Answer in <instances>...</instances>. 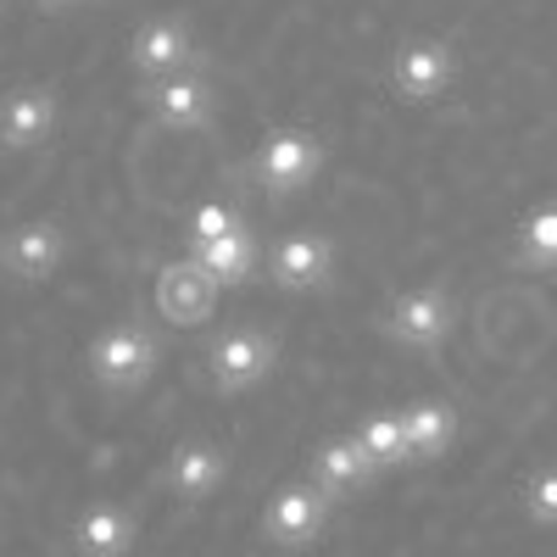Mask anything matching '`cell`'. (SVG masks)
Instances as JSON below:
<instances>
[{
    "label": "cell",
    "instance_id": "2",
    "mask_svg": "<svg viewBox=\"0 0 557 557\" xmlns=\"http://www.w3.org/2000/svg\"><path fill=\"white\" fill-rule=\"evenodd\" d=\"M323 162H330V151H323L318 134H307V128H273L262 146L251 151L246 173H251V184L268 201H290V196L312 190Z\"/></svg>",
    "mask_w": 557,
    "mask_h": 557
},
{
    "label": "cell",
    "instance_id": "8",
    "mask_svg": "<svg viewBox=\"0 0 557 557\" xmlns=\"http://www.w3.org/2000/svg\"><path fill=\"white\" fill-rule=\"evenodd\" d=\"M457 78V57L446 39H407L391 57V96L407 107H430L441 101Z\"/></svg>",
    "mask_w": 557,
    "mask_h": 557
},
{
    "label": "cell",
    "instance_id": "12",
    "mask_svg": "<svg viewBox=\"0 0 557 557\" xmlns=\"http://www.w3.org/2000/svg\"><path fill=\"white\" fill-rule=\"evenodd\" d=\"M157 312L168 323H178V330H201V323L218 312V278L184 251L178 262H168L157 273Z\"/></svg>",
    "mask_w": 557,
    "mask_h": 557
},
{
    "label": "cell",
    "instance_id": "10",
    "mask_svg": "<svg viewBox=\"0 0 557 557\" xmlns=\"http://www.w3.org/2000/svg\"><path fill=\"white\" fill-rule=\"evenodd\" d=\"M262 268H268V278H273L278 290L312 296V290H323L335 278V240L318 235V228H296V235L273 240V251H268Z\"/></svg>",
    "mask_w": 557,
    "mask_h": 557
},
{
    "label": "cell",
    "instance_id": "13",
    "mask_svg": "<svg viewBox=\"0 0 557 557\" xmlns=\"http://www.w3.org/2000/svg\"><path fill=\"white\" fill-rule=\"evenodd\" d=\"M312 480L330 491L335 502H351V496H368L380 480V462L362 451L357 435H323L312 446Z\"/></svg>",
    "mask_w": 557,
    "mask_h": 557
},
{
    "label": "cell",
    "instance_id": "11",
    "mask_svg": "<svg viewBox=\"0 0 557 557\" xmlns=\"http://www.w3.org/2000/svg\"><path fill=\"white\" fill-rule=\"evenodd\" d=\"M146 112L162 123V128H178V134H196L212 123L218 112V89L207 78V67H190V73H173V78H151L139 89Z\"/></svg>",
    "mask_w": 557,
    "mask_h": 557
},
{
    "label": "cell",
    "instance_id": "21",
    "mask_svg": "<svg viewBox=\"0 0 557 557\" xmlns=\"http://www.w3.org/2000/svg\"><path fill=\"white\" fill-rule=\"evenodd\" d=\"M524 257L557 262V207H546V212H535V218L524 223Z\"/></svg>",
    "mask_w": 557,
    "mask_h": 557
},
{
    "label": "cell",
    "instance_id": "22",
    "mask_svg": "<svg viewBox=\"0 0 557 557\" xmlns=\"http://www.w3.org/2000/svg\"><path fill=\"white\" fill-rule=\"evenodd\" d=\"M34 7H39V12H57V17H62V12H73V7H84V0H34Z\"/></svg>",
    "mask_w": 557,
    "mask_h": 557
},
{
    "label": "cell",
    "instance_id": "7",
    "mask_svg": "<svg viewBox=\"0 0 557 557\" xmlns=\"http://www.w3.org/2000/svg\"><path fill=\"white\" fill-rule=\"evenodd\" d=\"M128 67L139 78H173V73H190V67H207L201 45H196V28L184 17H151L128 34Z\"/></svg>",
    "mask_w": 557,
    "mask_h": 557
},
{
    "label": "cell",
    "instance_id": "1",
    "mask_svg": "<svg viewBox=\"0 0 557 557\" xmlns=\"http://www.w3.org/2000/svg\"><path fill=\"white\" fill-rule=\"evenodd\" d=\"M157 362H162V341H157L151 323H139V318H117V323H107V330L84 346L89 380H96L101 391H112V396L146 391L151 374H157Z\"/></svg>",
    "mask_w": 557,
    "mask_h": 557
},
{
    "label": "cell",
    "instance_id": "17",
    "mask_svg": "<svg viewBox=\"0 0 557 557\" xmlns=\"http://www.w3.org/2000/svg\"><path fill=\"white\" fill-rule=\"evenodd\" d=\"M401 430H407V446H412V462H435V457H446L451 451V441H457V412L446 407V401H412V407H401Z\"/></svg>",
    "mask_w": 557,
    "mask_h": 557
},
{
    "label": "cell",
    "instance_id": "20",
    "mask_svg": "<svg viewBox=\"0 0 557 557\" xmlns=\"http://www.w3.org/2000/svg\"><path fill=\"white\" fill-rule=\"evenodd\" d=\"M524 513L535 524H557V469H541L524 480Z\"/></svg>",
    "mask_w": 557,
    "mask_h": 557
},
{
    "label": "cell",
    "instance_id": "4",
    "mask_svg": "<svg viewBox=\"0 0 557 557\" xmlns=\"http://www.w3.org/2000/svg\"><path fill=\"white\" fill-rule=\"evenodd\" d=\"M335 519V496L323 491L318 480H290L278 485L262 507V535L285 552H301V546H318L323 530Z\"/></svg>",
    "mask_w": 557,
    "mask_h": 557
},
{
    "label": "cell",
    "instance_id": "5",
    "mask_svg": "<svg viewBox=\"0 0 557 557\" xmlns=\"http://www.w3.org/2000/svg\"><path fill=\"white\" fill-rule=\"evenodd\" d=\"M67 262V228L62 218H17L0 235V268L17 285H51Z\"/></svg>",
    "mask_w": 557,
    "mask_h": 557
},
{
    "label": "cell",
    "instance_id": "15",
    "mask_svg": "<svg viewBox=\"0 0 557 557\" xmlns=\"http://www.w3.org/2000/svg\"><path fill=\"white\" fill-rule=\"evenodd\" d=\"M162 480H168V491L184 496V502H207V496L223 491V480H228V451L212 446V441H178V446L168 451V462H162Z\"/></svg>",
    "mask_w": 557,
    "mask_h": 557
},
{
    "label": "cell",
    "instance_id": "6",
    "mask_svg": "<svg viewBox=\"0 0 557 557\" xmlns=\"http://www.w3.org/2000/svg\"><path fill=\"white\" fill-rule=\"evenodd\" d=\"M451 318H457V307H451V296H446L441 285H418V290H401V296L385 301L380 330H385V341H396V346L435 351V346L451 335Z\"/></svg>",
    "mask_w": 557,
    "mask_h": 557
},
{
    "label": "cell",
    "instance_id": "19",
    "mask_svg": "<svg viewBox=\"0 0 557 557\" xmlns=\"http://www.w3.org/2000/svg\"><path fill=\"white\" fill-rule=\"evenodd\" d=\"M240 223H246V212L235 201H196L190 212H184V251H201L223 235H235Z\"/></svg>",
    "mask_w": 557,
    "mask_h": 557
},
{
    "label": "cell",
    "instance_id": "9",
    "mask_svg": "<svg viewBox=\"0 0 557 557\" xmlns=\"http://www.w3.org/2000/svg\"><path fill=\"white\" fill-rule=\"evenodd\" d=\"M62 107H57V89L51 84H17L7 101H0V151L28 157L45 151L57 139Z\"/></svg>",
    "mask_w": 557,
    "mask_h": 557
},
{
    "label": "cell",
    "instance_id": "18",
    "mask_svg": "<svg viewBox=\"0 0 557 557\" xmlns=\"http://www.w3.org/2000/svg\"><path fill=\"white\" fill-rule=\"evenodd\" d=\"M351 435L362 441V451H368V457L380 462V474L407 469V462H412V446H407V430H401V412H391V407L362 412V424H357Z\"/></svg>",
    "mask_w": 557,
    "mask_h": 557
},
{
    "label": "cell",
    "instance_id": "3",
    "mask_svg": "<svg viewBox=\"0 0 557 557\" xmlns=\"http://www.w3.org/2000/svg\"><path fill=\"white\" fill-rule=\"evenodd\" d=\"M273 362H278V335L257 330V323H235L207 346V385L218 396H246L273 374Z\"/></svg>",
    "mask_w": 557,
    "mask_h": 557
},
{
    "label": "cell",
    "instance_id": "16",
    "mask_svg": "<svg viewBox=\"0 0 557 557\" xmlns=\"http://www.w3.org/2000/svg\"><path fill=\"white\" fill-rule=\"evenodd\" d=\"M190 257L218 278V290H240V285H251L257 268H262V240H257L251 223H240L235 235H223V240H212V246H201Z\"/></svg>",
    "mask_w": 557,
    "mask_h": 557
},
{
    "label": "cell",
    "instance_id": "14",
    "mask_svg": "<svg viewBox=\"0 0 557 557\" xmlns=\"http://www.w3.org/2000/svg\"><path fill=\"white\" fill-rule=\"evenodd\" d=\"M139 541V519H134V507L101 496V502H89L84 513L73 519V552L78 557H128Z\"/></svg>",
    "mask_w": 557,
    "mask_h": 557
}]
</instances>
